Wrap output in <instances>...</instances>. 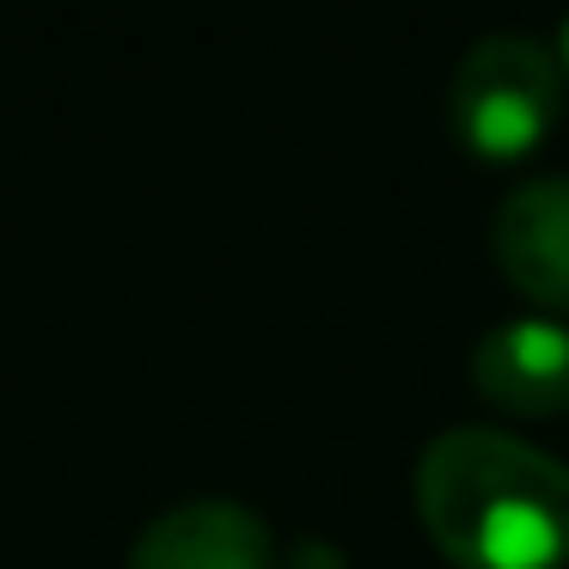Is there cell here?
<instances>
[{"label":"cell","mask_w":569,"mask_h":569,"mask_svg":"<svg viewBox=\"0 0 569 569\" xmlns=\"http://www.w3.org/2000/svg\"><path fill=\"white\" fill-rule=\"evenodd\" d=\"M563 74H569V19H563Z\"/></svg>","instance_id":"52a82bcc"},{"label":"cell","mask_w":569,"mask_h":569,"mask_svg":"<svg viewBox=\"0 0 569 569\" xmlns=\"http://www.w3.org/2000/svg\"><path fill=\"white\" fill-rule=\"evenodd\" d=\"M490 251L532 307L563 312L569 307V178L545 172L508 190L490 221Z\"/></svg>","instance_id":"5b68a950"},{"label":"cell","mask_w":569,"mask_h":569,"mask_svg":"<svg viewBox=\"0 0 569 569\" xmlns=\"http://www.w3.org/2000/svg\"><path fill=\"white\" fill-rule=\"evenodd\" d=\"M563 62L532 31H483L453 68L447 123L478 160H520L563 117Z\"/></svg>","instance_id":"7a4b0ae2"},{"label":"cell","mask_w":569,"mask_h":569,"mask_svg":"<svg viewBox=\"0 0 569 569\" xmlns=\"http://www.w3.org/2000/svg\"><path fill=\"white\" fill-rule=\"evenodd\" d=\"M276 532L233 496H190L153 515L129 545V569H276Z\"/></svg>","instance_id":"3957f363"},{"label":"cell","mask_w":569,"mask_h":569,"mask_svg":"<svg viewBox=\"0 0 569 569\" xmlns=\"http://www.w3.org/2000/svg\"><path fill=\"white\" fill-rule=\"evenodd\" d=\"M471 386L508 417H563L569 410V325L557 312H520L478 337Z\"/></svg>","instance_id":"277c9868"},{"label":"cell","mask_w":569,"mask_h":569,"mask_svg":"<svg viewBox=\"0 0 569 569\" xmlns=\"http://www.w3.org/2000/svg\"><path fill=\"white\" fill-rule=\"evenodd\" d=\"M276 569H349V563H343V551H337L331 539H300Z\"/></svg>","instance_id":"8992f818"},{"label":"cell","mask_w":569,"mask_h":569,"mask_svg":"<svg viewBox=\"0 0 569 569\" xmlns=\"http://www.w3.org/2000/svg\"><path fill=\"white\" fill-rule=\"evenodd\" d=\"M410 496L422 532L453 569L569 563V459L508 429H441L410 471Z\"/></svg>","instance_id":"6da1fadb"}]
</instances>
